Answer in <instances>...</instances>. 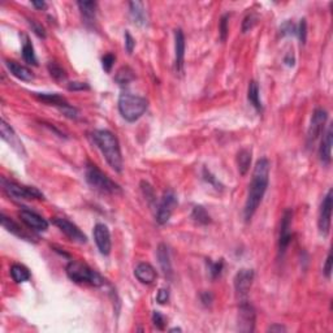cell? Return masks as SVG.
Here are the masks:
<instances>
[{"instance_id":"cell-26","label":"cell","mask_w":333,"mask_h":333,"mask_svg":"<svg viewBox=\"0 0 333 333\" xmlns=\"http://www.w3.org/2000/svg\"><path fill=\"white\" fill-rule=\"evenodd\" d=\"M1 225H3L4 229H7L9 233H12V235L17 236V237H20V238H24V239H28V241H30L28 237V235H25V232L22 231L21 228H20V225L16 224L12 219L7 218L5 215L1 214Z\"/></svg>"},{"instance_id":"cell-19","label":"cell","mask_w":333,"mask_h":333,"mask_svg":"<svg viewBox=\"0 0 333 333\" xmlns=\"http://www.w3.org/2000/svg\"><path fill=\"white\" fill-rule=\"evenodd\" d=\"M134 275L138 279L140 283L146 285L152 284L155 280H156V277H158V274H156V271L150 263H140L137 267H136V270H134Z\"/></svg>"},{"instance_id":"cell-28","label":"cell","mask_w":333,"mask_h":333,"mask_svg":"<svg viewBox=\"0 0 333 333\" xmlns=\"http://www.w3.org/2000/svg\"><path fill=\"white\" fill-rule=\"evenodd\" d=\"M22 57L28 64H32V65L38 64V60H37L34 52V47H33L30 39L26 35H24V42H22Z\"/></svg>"},{"instance_id":"cell-16","label":"cell","mask_w":333,"mask_h":333,"mask_svg":"<svg viewBox=\"0 0 333 333\" xmlns=\"http://www.w3.org/2000/svg\"><path fill=\"white\" fill-rule=\"evenodd\" d=\"M254 281V271L253 270H241L235 276V289L237 294L241 297H245L249 293L250 287Z\"/></svg>"},{"instance_id":"cell-34","label":"cell","mask_w":333,"mask_h":333,"mask_svg":"<svg viewBox=\"0 0 333 333\" xmlns=\"http://www.w3.org/2000/svg\"><path fill=\"white\" fill-rule=\"evenodd\" d=\"M228 18H229V14H224V16L221 17L220 24H219V34H220V39L223 41V42H224L225 39H227V37H228V32H229Z\"/></svg>"},{"instance_id":"cell-44","label":"cell","mask_w":333,"mask_h":333,"mask_svg":"<svg viewBox=\"0 0 333 333\" xmlns=\"http://www.w3.org/2000/svg\"><path fill=\"white\" fill-rule=\"evenodd\" d=\"M156 301H158V303H160V305H164V303H167V302L169 301V290H168V289H165V287H161V289H159L158 294H156Z\"/></svg>"},{"instance_id":"cell-51","label":"cell","mask_w":333,"mask_h":333,"mask_svg":"<svg viewBox=\"0 0 333 333\" xmlns=\"http://www.w3.org/2000/svg\"><path fill=\"white\" fill-rule=\"evenodd\" d=\"M169 332H181V328H172Z\"/></svg>"},{"instance_id":"cell-35","label":"cell","mask_w":333,"mask_h":333,"mask_svg":"<svg viewBox=\"0 0 333 333\" xmlns=\"http://www.w3.org/2000/svg\"><path fill=\"white\" fill-rule=\"evenodd\" d=\"M297 35H298L301 43L305 45L306 38H307V22H306L305 18H302L301 21H299V25L297 26Z\"/></svg>"},{"instance_id":"cell-14","label":"cell","mask_w":333,"mask_h":333,"mask_svg":"<svg viewBox=\"0 0 333 333\" xmlns=\"http://www.w3.org/2000/svg\"><path fill=\"white\" fill-rule=\"evenodd\" d=\"M0 133H1V138H3V140L5 141V142H7V143L9 144L18 155H21V156H25V155H26L24 144H22V142L20 141L18 136L14 133V130L12 129L4 120H1V123H0Z\"/></svg>"},{"instance_id":"cell-10","label":"cell","mask_w":333,"mask_h":333,"mask_svg":"<svg viewBox=\"0 0 333 333\" xmlns=\"http://www.w3.org/2000/svg\"><path fill=\"white\" fill-rule=\"evenodd\" d=\"M52 224L56 225L57 228L63 232L68 238L72 239V241L78 242V243H86V241H88V237L84 235V232L81 231L77 225L73 224L72 221L68 220V219L53 218Z\"/></svg>"},{"instance_id":"cell-33","label":"cell","mask_w":333,"mask_h":333,"mask_svg":"<svg viewBox=\"0 0 333 333\" xmlns=\"http://www.w3.org/2000/svg\"><path fill=\"white\" fill-rule=\"evenodd\" d=\"M208 264V272L211 275V279H216L221 275V271L224 268V262L223 260H219V262H207Z\"/></svg>"},{"instance_id":"cell-47","label":"cell","mask_w":333,"mask_h":333,"mask_svg":"<svg viewBox=\"0 0 333 333\" xmlns=\"http://www.w3.org/2000/svg\"><path fill=\"white\" fill-rule=\"evenodd\" d=\"M200 301L203 303V306L208 307V306L212 305V302H214V295L211 291H203L202 294H200Z\"/></svg>"},{"instance_id":"cell-25","label":"cell","mask_w":333,"mask_h":333,"mask_svg":"<svg viewBox=\"0 0 333 333\" xmlns=\"http://www.w3.org/2000/svg\"><path fill=\"white\" fill-rule=\"evenodd\" d=\"M11 276L13 279L14 283H17V284H21V283H25V281L30 280V271L24 266V264H13L11 267Z\"/></svg>"},{"instance_id":"cell-31","label":"cell","mask_w":333,"mask_h":333,"mask_svg":"<svg viewBox=\"0 0 333 333\" xmlns=\"http://www.w3.org/2000/svg\"><path fill=\"white\" fill-rule=\"evenodd\" d=\"M191 218L194 219V221H196L198 224L207 225L211 223V216L208 215V212L206 211V208L202 206H195L193 208V212H191Z\"/></svg>"},{"instance_id":"cell-29","label":"cell","mask_w":333,"mask_h":333,"mask_svg":"<svg viewBox=\"0 0 333 333\" xmlns=\"http://www.w3.org/2000/svg\"><path fill=\"white\" fill-rule=\"evenodd\" d=\"M134 78H136V74H134L133 69L129 67L120 68L115 76V81L120 86H125V85L130 84Z\"/></svg>"},{"instance_id":"cell-1","label":"cell","mask_w":333,"mask_h":333,"mask_svg":"<svg viewBox=\"0 0 333 333\" xmlns=\"http://www.w3.org/2000/svg\"><path fill=\"white\" fill-rule=\"evenodd\" d=\"M270 169L271 165L268 159L262 158L256 161L253 171V179H251V184L249 186L247 199H246L245 208H243V216H245L246 221L253 219L258 207L262 203V199H263L267 188H268Z\"/></svg>"},{"instance_id":"cell-49","label":"cell","mask_w":333,"mask_h":333,"mask_svg":"<svg viewBox=\"0 0 333 333\" xmlns=\"http://www.w3.org/2000/svg\"><path fill=\"white\" fill-rule=\"evenodd\" d=\"M284 61H285V64H286L287 67H294L295 60H294V57H293V55H291V53H289V55H286V56H285Z\"/></svg>"},{"instance_id":"cell-38","label":"cell","mask_w":333,"mask_h":333,"mask_svg":"<svg viewBox=\"0 0 333 333\" xmlns=\"http://www.w3.org/2000/svg\"><path fill=\"white\" fill-rule=\"evenodd\" d=\"M152 322H154V326L160 331L164 330L165 324H167V320H165V318L161 315L159 311L152 312Z\"/></svg>"},{"instance_id":"cell-50","label":"cell","mask_w":333,"mask_h":333,"mask_svg":"<svg viewBox=\"0 0 333 333\" xmlns=\"http://www.w3.org/2000/svg\"><path fill=\"white\" fill-rule=\"evenodd\" d=\"M32 4L34 5L35 8H38V9H45L47 7V4L45 1H32Z\"/></svg>"},{"instance_id":"cell-24","label":"cell","mask_w":333,"mask_h":333,"mask_svg":"<svg viewBox=\"0 0 333 333\" xmlns=\"http://www.w3.org/2000/svg\"><path fill=\"white\" fill-rule=\"evenodd\" d=\"M259 85L256 81H251L249 84V90H247V99H249V102L251 103L254 108L260 112L262 111V102H260V94H259Z\"/></svg>"},{"instance_id":"cell-27","label":"cell","mask_w":333,"mask_h":333,"mask_svg":"<svg viewBox=\"0 0 333 333\" xmlns=\"http://www.w3.org/2000/svg\"><path fill=\"white\" fill-rule=\"evenodd\" d=\"M250 164H251V151L242 148L237 154V165H238V171L242 176H245L249 172Z\"/></svg>"},{"instance_id":"cell-45","label":"cell","mask_w":333,"mask_h":333,"mask_svg":"<svg viewBox=\"0 0 333 333\" xmlns=\"http://www.w3.org/2000/svg\"><path fill=\"white\" fill-rule=\"evenodd\" d=\"M134 47H136V41L129 32H125V48H127L128 53L133 52Z\"/></svg>"},{"instance_id":"cell-8","label":"cell","mask_w":333,"mask_h":333,"mask_svg":"<svg viewBox=\"0 0 333 333\" xmlns=\"http://www.w3.org/2000/svg\"><path fill=\"white\" fill-rule=\"evenodd\" d=\"M327 119H328V113H327L326 109L318 108L314 111L311 117V123H310L309 127V132H307V143L312 144L320 137V134L324 130Z\"/></svg>"},{"instance_id":"cell-30","label":"cell","mask_w":333,"mask_h":333,"mask_svg":"<svg viewBox=\"0 0 333 333\" xmlns=\"http://www.w3.org/2000/svg\"><path fill=\"white\" fill-rule=\"evenodd\" d=\"M77 5L85 18L93 20L95 17V12H96V8H98L96 1H78Z\"/></svg>"},{"instance_id":"cell-42","label":"cell","mask_w":333,"mask_h":333,"mask_svg":"<svg viewBox=\"0 0 333 333\" xmlns=\"http://www.w3.org/2000/svg\"><path fill=\"white\" fill-rule=\"evenodd\" d=\"M90 86L86 82H80V81H74V82H69L68 84V90L69 92H84V90H89Z\"/></svg>"},{"instance_id":"cell-22","label":"cell","mask_w":333,"mask_h":333,"mask_svg":"<svg viewBox=\"0 0 333 333\" xmlns=\"http://www.w3.org/2000/svg\"><path fill=\"white\" fill-rule=\"evenodd\" d=\"M5 64H7L8 70L18 80L24 81V82H30V81L34 80L32 70L29 69V68L24 67V65L16 63V61H11V60H8Z\"/></svg>"},{"instance_id":"cell-15","label":"cell","mask_w":333,"mask_h":333,"mask_svg":"<svg viewBox=\"0 0 333 333\" xmlns=\"http://www.w3.org/2000/svg\"><path fill=\"white\" fill-rule=\"evenodd\" d=\"M20 219L26 227H29L33 231L45 232L48 228V223L46 219H43L41 215L35 214L30 210H21L20 211Z\"/></svg>"},{"instance_id":"cell-20","label":"cell","mask_w":333,"mask_h":333,"mask_svg":"<svg viewBox=\"0 0 333 333\" xmlns=\"http://www.w3.org/2000/svg\"><path fill=\"white\" fill-rule=\"evenodd\" d=\"M156 255H158L159 264H160V268L163 270L164 275L171 279L173 275V268L172 262H171V255H169L168 246L165 245V243H160L158 246V250H156Z\"/></svg>"},{"instance_id":"cell-37","label":"cell","mask_w":333,"mask_h":333,"mask_svg":"<svg viewBox=\"0 0 333 333\" xmlns=\"http://www.w3.org/2000/svg\"><path fill=\"white\" fill-rule=\"evenodd\" d=\"M280 34L283 35V37L290 34H297V26H295L291 21H285L284 24L281 25Z\"/></svg>"},{"instance_id":"cell-3","label":"cell","mask_w":333,"mask_h":333,"mask_svg":"<svg viewBox=\"0 0 333 333\" xmlns=\"http://www.w3.org/2000/svg\"><path fill=\"white\" fill-rule=\"evenodd\" d=\"M117 104H119V111L121 116L129 123H134L141 119L147 111L148 107V102L146 99L138 96V95L129 94V93H124L120 95Z\"/></svg>"},{"instance_id":"cell-13","label":"cell","mask_w":333,"mask_h":333,"mask_svg":"<svg viewBox=\"0 0 333 333\" xmlns=\"http://www.w3.org/2000/svg\"><path fill=\"white\" fill-rule=\"evenodd\" d=\"M94 239L98 246V250L102 255H109L112 249L111 242V233H109L107 225L96 224L94 228Z\"/></svg>"},{"instance_id":"cell-2","label":"cell","mask_w":333,"mask_h":333,"mask_svg":"<svg viewBox=\"0 0 333 333\" xmlns=\"http://www.w3.org/2000/svg\"><path fill=\"white\" fill-rule=\"evenodd\" d=\"M93 140L98 148L102 151L103 156L105 158L109 167L116 171H123V156H121V148H120L119 140L115 134L109 130H95L93 132Z\"/></svg>"},{"instance_id":"cell-39","label":"cell","mask_w":333,"mask_h":333,"mask_svg":"<svg viewBox=\"0 0 333 333\" xmlns=\"http://www.w3.org/2000/svg\"><path fill=\"white\" fill-rule=\"evenodd\" d=\"M115 60H116V57H115V55H112V53H105L104 56L102 57L103 69H104L107 73H109V72H111V69H112Z\"/></svg>"},{"instance_id":"cell-48","label":"cell","mask_w":333,"mask_h":333,"mask_svg":"<svg viewBox=\"0 0 333 333\" xmlns=\"http://www.w3.org/2000/svg\"><path fill=\"white\" fill-rule=\"evenodd\" d=\"M268 332H286V328L281 324H274L268 328Z\"/></svg>"},{"instance_id":"cell-36","label":"cell","mask_w":333,"mask_h":333,"mask_svg":"<svg viewBox=\"0 0 333 333\" xmlns=\"http://www.w3.org/2000/svg\"><path fill=\"white\" fill-rule=\"evenodd\" d=\"M203 179H204V181H207V183L214 186L215 189H218V190L223 189V185L219 183L218 180H216V177H215V176L212 175V173H211L207 168H203Z\"/></svg>"},{"instance_id":"cell-40","label":"cell","mask_w":333,"mask_h":333,"mask_svg":"<svg viewBox=\"0 0 333 333\" xmlns=\"http://www.w3.org/2000/svg\"><path fill=\"white\" fill-rule=\"evenodd\" d=\"M29 25H30V28L33 29V32L38 35L39 38H46V30H45V28L42 26V24H39V22L35 21V20H29Z\"/></svg>"},{"instance_id":"cell-43","label":"cell","mask_w":333,"mask_h":333,"mask_svg":"<svg viewBox=\"0 0 333 333\" xmlns=\"http://www.w3.org/2000/svg\"><path fill=\"white\" fill-rule=\"evenodd\" d=\"M141 189L143 191V195L146 196V199H148L150 202H152V200L155 199L154 189H152V186H151L150 184L146 183V181H142V183H141Z\"/></svg>"},{"instance_id":"cell-32","label":"cell","mask_w":333,"mask_h":333,"mask_svg":"<svg viewBox=\"0 0 333 333\" xmlns=\"http://www.w3.org/2000/svg\"><path fill=\"white\" fill-rule=\"evenodd\" d=\"M47 68H48L49 74H51V77H52L53 80L56 81L67 80V72H65V69H64L60 64H57L56 61H49Z\"/></svg>"},{"instance_id":"cell-11","label":"cell","mask_w":333,"mask_h":333,"mask_svg":"<svg viewBox=\"0 0 333 333\" xmlns=\"http://www.w3.org/2000/svg\"><path fill=\"white\" fill-rule=\"evenodd\" d=\"M238 330L241 332H253L255 330V310L249 302L243 301L239 305Z\"/></svg>"},{"instance_id":"cell-21","label":"cell","mask_w":333,"mask_h":333,"mask_svg":"<svg viewBox=\"0 0 333 333\" xmlns=\"http://www.w3.org/2000/svg\"><path fill=\"white\" fill-rule=\"evenodd\" d=\"M129 11L130 17H132L134 24L140 25V26H144V25L147 24V12L144 9L143 3H141V1H130Z\"/></svg>"},{"instance_id":"cell-23","label":"cell","mask_w":333,"mask_h":333,"mask_svg":"<svg viewBox=\"0 0 333 333\" xmlns=\"http://www.w3.org/2000/svg\"><path fill=\"white\" fill-rule=\"evenodd\" d=\"M34 95L39 100H42V102L47 103L49 105H55L59 109H63L64 107L69 105L64 96H61L59 94H55V93L53 94H49V93H35Z\"/></svg>"},{"instance_id":"cell-7","label":"cell","mask_w":333,"mask_h":333,"mask_svg":"<svg viewBox=\"0 0 333 333\" xmlns=\"http://www.w3.org/2000/svg\"><path fill=\"white\" fill-rule=\"evenodd\" d=\"M176 206H177V196H176V194L173 193L172 190L165 191L163 198L159 202L158 210H156V221H158L159 224H165L171 219Z\"/></svg>"},{"instance_id":"cell-18","label":"cell","mask_w":333,"mask_h":333,"mask_svg":"<svg viewBox=\"0 0 333 333\" xmlns=\"http://www.w3.org/2000/svg\"><path fill=\"white\" fill-rule=\"evenodd\" d=\"M332 127H328L327 132L323 136L322 143L319 147V158L324 165H330L332 161Z\"/></svg>"},{"instance_id":"cell-12","label":"cell","mask_w":333,"mask_h":333,"mask_svg":"<svg viewBox=\"0 0 333 333\" xmlns=\"http://www.w3.org/2000/svg\"><path fill=\"white\" fill-rule=\"evenodd\" d=\"M291 221H293V211L290 208L284 211L280 225V236H279V250L280 254H284L291 239Z\"/></svg>"},{"instance_id":"cell-6","label":"cell","mask_w":333,"mask_h":333,"mask_svg":"<svg viewBox=\"0 0 333 333\" xmlns=\"http://www.w3.org/2000/svg\"><path fill=\"white\" fill-rule=\"evenodd\" d=\"M1 186L4 191L13 199H43V194L33 186L20 185L5 179H1Z\"/></svg>"},{"instance_id":"cell-4","label":"cell","mask_w":333,"mask_h":333,"mask_svg":"<svg viewBox=\"0 0 333 333\" xmlns=\"http://www.w3.org/2000/svg\"><path fill=\"white\" fill-rule=\"evenodd\" d=\"M68 277L77 284H89L93 286H102L105 284V280L100 275L94 271L88 264L81 263L77 260H72L65 268Z\"/></svg>"},{"instance_id":"cell-5","label":"cell","mask_w":333,"mask_h":333,"mask_svg":"<svg viewBox=\"0 0 333 333\" xmlns=\"http://www.w3.org/2000/svg\"><path fill=\"white\" fill-rule=\"evenodd\" d=\"M85 176H86V181H88L89 185L94 188L95 190L100 191V193L112 194V195L123 193L121 188L115 181L109 179L105 173H103L96 165L88 164Z\"/></svg>"},{"instance_id":"cell-46","label":"cell","mask_w":333,"mask_h":333,"mask_svg":"<svg viewBox=\"0 0 333 333\" xmlns=\"http://www.w3.org/2000/svg\"><path fill=\"white\" fill-rule=\"evenodd\" d=\"M324 275H326L327 279H331V275H332V253H328V256H327L326 264H324Z\"/></svg>"},{"instance_id":"cell-17","label":"cell","mask_w":333,"mask_h":333,"mask_svg":"<svg viewBox=\"0 0 333 333\" xmlns=\"http://www.w3.org/2000/svg\"><path fill=\"white\" fill-rule=\"evenodd\" d=\"M184 59H185V35L181 29L175 30V61L176 70L183 73Z\"/></svg>"},{"instance_id":"cell-9","label":"cell","mask_w":333,"mask_h":333,"mask_svg":"<svg viewBox=\"0 0 333 333\" xmlns=\"http://www.w3.org/2000/svg\"><path fill=\"white\" fill-rule=\"evenodd\" d=\"M332 204H333V194L332 190H328L327 195L320 206L319 220H318V227L323 236H327L330 233L331 229V219H332Z\"/></svg>"},{"instance_id":"cell-41","label":"cell","mask_w":333,"mask_h":333,"mask_svg":"<svg viewBox=\"0 0 333 333\" xmlns=\"http://www.w3.org/2000/svg\"><path fill=\"white\" fill-rule=\"evenodd\" d=\"M256 16L255 14H247L245 18H243V22H242V33H246L247 30H250V29L253 28L254 25H255L256 22Z\"/></svg>"}]
</instances>
